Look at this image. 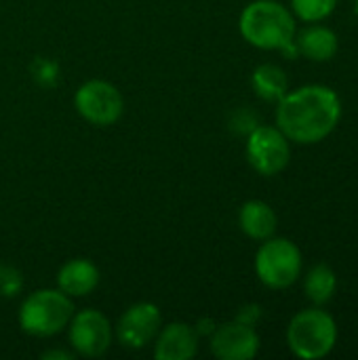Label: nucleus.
Instances as JSON below:
<instances>
[{"mask_svg":"<svg viewBox=\"0 0 358 360\" xmlns=\"http://www.w3.org/2000/svg\"><path fill=\"white\" fill-rule=\"evenodd\" d=\"M342 118V101L331 86L306 84L276 101V127L289 141L310 146L329 137Z\"/></svg>","mask_w":358,"mask_h":360,"instance_id":"nucleus-1","label":"nucleus"},{"mask_svg":"<svg viewBox=\"0 0 358 360\" xmlns=\"http://www.w3.org/2000/svg\"><path fill=\"white\" fill-rule=\"evenodd\" d=\"M243 38L262 51H283L289 57L298 55L295 46V17L276 0H253L249 2L238 19Z\"/></svg>","mask_w":358,"mask_h":360,"instance_id":"nucleus-2","label":"nucleus"},{"mask_svg":"<svg viewBox=\"0 0 358 360\" xmlns=\"http://www.w3.org/2000/svg\"><path fill=\"white\" fill-rule=\"evenodd\" d=\"M74 316L72 297L59 289H38L30 293L19 308V327L32 338H53L61 333Z\"/></svg>","mask_w":358,"mask_h":360,"instance_id":"nucleus-3","label":"nucleus"},{"mask_svg":"<svg viewBox=\"0 0 358 360\" xmlns=\"http://www.w3.org/2000/svg\"><path fill=\"white\" fill-rule=\"evenodd\" d=\"M287 344L298 359H325L338 344L335 319L321 306L298 312L287 327Z\"/></svg>","mask_w":358,"mask_h":360,"instance_id":"nucleus-4","label":"nucleus"},{"mask_svg":"<svg viewBox=\"0 0 358 360\" xmlns=\"http://www.w3.org/2000/svg\"><path fill=\"white\" fill-rule=\"evenodd\" d=\"M302 251L289 238H266L255 255V274L270 289H287L302 274Z\"/></svg>","mask_w":358,"mask_h":360,"instance_id":"nucleus-5","label":"nucleus"},{"mask_svg":"<svg viewBox=\"0 0 358 360\" xmlns=\"http://www.w3.org/2000/svg\"><path fill=\"white\" fill-rule=\"evenodd\" d=\"M245 154L253 171L264 177H272L287 169L291 160V146L279 127L257 124L247 135Z\"/></svg>","mask_w":358,"mask_h":360,"instance_id":"nucleus-6","label":"nucleus"},{"mask_svg":"<svg viewBox=\"0 0 358 360\" xmlns=\"http://www.w3.org/2000/svg\"><path fill=\"white\" fill-rule=\"evenodd\" d=\"M74 105L78 114L95 127H110L118 122L124 112V99L120 91L112 82L99 78L87 80L78 86Z\"/></svg>","mask_w":358,"mask_h":360,"instance_id":"nucleus-7","label":"nucleus"},{"mask_svg":"<svg viewBox=\"0 0 358 360\" xmlns=\"http://www.w3.org/2000/svg\"><path fill=\"white\" fill-rule=\"evenodd\" d=\"M68 340L78 356L99 359L112 346L114 327L110 325L103 312L95 308H87V310L74 312L68 325Z\"/></svg>","mask_w":358,"mask_h":360,"instance_id":"nucleus-8","label":"nucleus"},{"mask_svg":"<svg viewBox=\"0 0 358 360\" xmlns=\"http://www.w3.org/2000/svg\"><path fill=\"white\" fill-rule=\"evenodd\" d=\"M160 327L162 314L158 306L152 302H137L120 314L114 327V338L129 350H143L156 340Z\"/></svg>","mask_w":358,"mask_h":360,"instance_id":"nucleus-9","label":"nucleus"},{"mask_svg":"<svg viewBox=\"0 0 358 360\" xmlns=\"http://www.w3.org/2000/svg\"><path fill=\"white\" fill-rule=\"evenodd\" d=\"M213 356L219 360H251L260 352V335L255 327L241 321L217 325L209 335Z\"/></svg>","mask_w":358,"mask_h":360,"instance_id":"nucleus-10","label":"nucleus"},{"mask_svg":"<svg viewBox=\"0 0 358 360\" xmlns=\"http://www.w3.org/2000/svg\"><path fill=\"white\" fill-rule=\"evenodd\" d=\"M200 335L194 325L188 323H169L162 325L154 340V359L156 360H190L196 356Z\"/></svg>","mask_w":358,"mask_h":360,"instance_id":"nucleus-11","label":"nucleus"},{"mask_svg":"<svg viewBox=\"0 0 358 360\" xmlns=\"http://www.w3.org/2000/svg\"><path fill=\"white\" fill-rule=\"evenodd\" d=\"M99 268L87 257H74L65 262L57 272V289L68 297H84L99 287Z\"/></svg>","mask_w":358,"mask_h":360,"instance_id":"nucleus-12","label":"nucleus"},{"mask_svg":"<svg viewBox=\"0 0 358 360\" xmlns=\"http://www.w3.org/2000/svg\"><path fill=\"white\" fill-rule=\"evenodd\" d=\"M298 53L312 61H329L340 49L338 34L327 25H308L295 38Z\"/></svg>","mask_w":358,"mask_h":360,"instance_id":"nucleus-13","label":"nucleus"},{"mask_svg":"<svg viewBox=\"0 0 358 360\" xmlns=\"http://www.w3.org/2000/svg\"><path fill=\"white\" fill-rule=\"evenodd\" d=\"M241 230L253 240L272 238L279 226V217L274 209L264 200H247L238 211Z\"/></svg>","mask_w":358,"mask_h":360,"instance_id":"nucleus-14","label":"nucleus"},{"mask_svg":"<svg viewBox=\"0 0 358 360\" xmlns=\"http://www.w3.org/2000/svg\"><path fill=\"white\" fill-rule=\"evenodd\" d=\"M251 84H253L255 95L262 97L264 101H279L289 91L287 74L276 63H262V65H257L253 70Z\"/></svg>","mask_w":358,"mask_h":360,"instance_id":"nucleus-15","label":"nucleus"},{"mask_svg":"<svg viewBox=\"0 0 358 360\" xmlns=\"http://www.w3.org/2000/svg\"><path fill=\"white\" fill-rule=\"evenodd\" d=\"M335 289H338V278H335V272L325 266V264H319L314 266L306 281H304V291H306V297L314 304V306H325L327 302H331V297L335 295Z\"/></svg>","mask_w":358,"mask_h":360,"instance_id":"nucleus-16","label":"nucleus"},{"mask_svg":"<svg viewBox=\"0 0 358 360\" xmlns=\"http://www.w3.org/2000/svg\"><path fill=\"white\" fill-rule=\"evenodd\" d=\"M338 6V0H291V11L302 21L317 23L327 19Z\"/></svg>","mask_w":358,"mask_h":360,"instance_id":"nucleus-17","label":"nucleus"},{"mask_svg":"<svg viewBox=\"0 0 358 360\" xmlns=\"http://www.w3.org/2000/svg\"><path fill=\"white\" fill-rule=\"evenodd\" d=\"M23 289V274L8 264H0V297H17Z\"/></svg>","mask_w":358,"mask_h":360,"instance_id":"nucleus-18","label":"nucleus"},{"mask_svg":"<svg viewBox=\"0 0 358 360\" xmlns=\"http://www.w3.org/2000/svg\"><path fill=\"white\" fill-rule=\"evenodd\" d=\"M57 65L49 59H38L34 63V78L40 84H55L57 82Z\"/></svg>","mask_w":358,"mask_h":360,"instance_id":"nucleus-19","label":"nucleus"},{"mask_svg":"<svg viewBox=\"0 0 358 360\" xmlns=\"http://www.w3.org/2000/svg\"><path fill=\"white\" fill-rule=\"evenodd\" d=\"M260 319H262V308L257 304H249V306L241 308V312L236 314V321H241L245 325H251V327H255Z\"/></svg>","mask_w":358,"mask_h":360,"instance_id":"nucleus-20","label":"nucleus"},{"mask_svg":"<svg viewBox=\"0 0 358 360\" xmlns=\"http://www.w3.org/2000/svg\"><path fill=\"white\" fill-rule=\"evenodd\" d=\"M74 354L65 352V350H46L42 354V360H72Z\"/></svg>","mask_w":358,"mask_h":360,"instance_id":"nucleus-21","label":"nucleus"}]
</instances>
